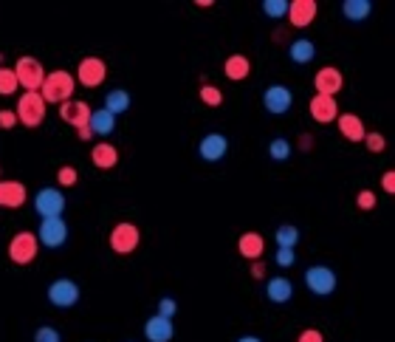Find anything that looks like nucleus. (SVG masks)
<instances>
[{"mask_svg": "<svg viewBox=\"0 0 395 342\" xmlns=\"http://www.w3.org/2000/svg\"><path fill=\"white\" fill-rule=\"evenodd\" d=\"M34 342H62V337H60V331H57V328H51V326H42V328H37V331H34Z\"/></svg>", "mask_w": 395, "mask_h": 342, "instance_id": "72a5a7b5", "label": "nucleus"}, {"mask_svg": "<svg viewBox=\"0 0 395 342\" xmlns=\"http://www.w3.org/2000/svg\"><path fill=\"white\" fill-rule=\"evenodd\" d=\"M238 249H240V255H243L246 260H257V258L263 255V249H266V241H263V235H257V232H246V235L238 241Z\"/></svg>", "mask_w": 395, "mask_h": 342, "instance_id": "5701e85b", "label": "nucleus"}, {"mask_svg": "<svg viewBox=\"0 0 395 342\" xmlns=\"http://www.w3.org/2000/svg\"><path fill=\"white\" fill-rule=\"evenodd\" d=\"M105 74H107V68H105V62L99 57H85L79 62V68H77V80L85 88H99L105 82Z\"/></svg>", "mask_w": 395, "mask_h": 342, "instance_id": "9b49d317", "label": "nucleus"}, {"mask_svg": "<svg viewBox=\"0 0 395 342\" xmlns=\"http://www.w3.org/2000/svg\"><path fill=\"white\" fill-rule=\"evenodd\" d=\"M49 303L54 308H74L79 303V286L68 278H60L49 286Z\"/></svg>", "mask_w": 395, "mask_h": 342, "instance_id": "6e6552de", "label": "nucleus"}, {"mask_svg": "<svg viewBox=\"0 0 395 342\" xmlns=\"http://www.w3.org/2000/svg\"><path fill=\"white\" fill-rule=\"evenodd\" d=\"M266 297L274 303V306H283L294 297V283L288 278H271L266 283Z\"/></svg>", "mask_w": 395, "mask_h": 342, "instance_id": "aec40b11", "label": "nucleus"}, {"mask_svg": "<svg viewBox=\"0 0 395 342\" xmlns=\"http://www.w3.org/2000/svg\"><path fill=\"white\" fill-rule=\"evenodd\" d=\"M34 238L45 249H60L68 241V223L62 218H45V221H40V230Z\"/></svg>", "mask_w": 395, "mask_h": 342, "instance_id": "0eeeda50", "label": "nucleus"}, {"mask_svg": "<svg viewBox=\"0 0 395 342\" xmlns=\"http://www.w3.org/2000/svg\"><path fill=\"white\" fill-rule=\"evenodd\" d=\"M381 184H384V193H395V173H392V170H390V173H384Z\"/></svg>", "mask_w": 395, "mask_h": 342, "instance_id": "a19ab883", "label": "nucleus"}, {"mask_svg": "<svg viewBox=\"0 0 395 342\" xmlns=\"http://www.w3.org/2000/svg\"><path fill=\"white\" fill-rule=\"evenodd\" d=\"M263 105H266L268 113H288L291 105H294L291 88H285V85H271V88H266Z\"/></svg>", "mask_w": 395, "mask_h": 342, "instance_id": "ddd939ff", "label": "nucleus"}, {"mask_svg": "<svg viewBox=\"0 0 395 342\" xmlns=\"http://www.w3.org/2000/svg\"><path fill=\"white\" fill-rule=\"evenodd\" d=\"M107 113H113V117H119V113H125V110H130V94L127 90H122V88H116V90H110V94L105 97V105H102Z\"/></svg>", "mask_w": 395, "mask_h": 342, "instance_id": "a878e982", "label": "nucleus"}, {"mask_svg": "<svg viewBox=\"0 0 395 342\" xmlns=\"http://www.w3.org/2000/svg\"><path fill=\"white\" fill-rule=\"evenodd\" d=\"M74 85H77V80L68 71H51V74H45V80L40 85V97H42L45 105L49 102L62 105V102H68L74 97Z\"/></svg>", "mask_w": 395, "mask_h": 342, "instance_id": "f257e3e1", "label": "nucleus"}, {"mask_svg": "<svg viewBox=\"0 0 395 342\" xmlns=\"http://www.w3.org/2000/svg\"><path fill=\"white\" fill-rule=\"evenodd\" d=\"M288 57H291L296 65H305V62H311V60L316 57V45H314L311 40H305V37H299V40H294V42L288 45Z\"/></svg>", "mask_w": 395, "mask_h": 342, "instance_id": "b1692460", "label": "nucleus"}, {"mask_svg": "<svg viewBox=\"0 0 395 342\" xmlns=\"http://www.w3.org/2000/svg\"><path fill=\"white\" fill-rule=\"evenodd\" d=\"M14 117L26 127H40L42 125V119H45V102L40 97V90H26V94L17 99Z\"/></svg>", "mask_w": 395, "mask_h": 342, "instance_id": "f03ea898", "label": "nucleus"}, {"mask_svg": "<svg viewBox=\"0 0 395 342\" xmlns=\"http://www.w3.org/2000/svg\"><path fill=\"white\" fill-rule=\"evenodd\" d=\"M359 207H361V210H373V207H376V195L364 190V193L359 195Z\"/></svg>", "mask_w": 395, "mask_h": 342, "instance_id": "58836bf2", "label": "nucleus"}, {"mask_svg": "<svg viewBox=\"0 0 395 342\" xmlns=\"http://www.w3.org/2000/svg\"><path fill=\"white\" fill-rule=\"evenodd\" d=\"M90 162H94L99 170H113L119 164V150L107 142H99V145H94V150H90Z\"/></svg>", "mask_w": 395, "mask_h": 342, "instance_id": "412c9836", "label": "nucleus"}, {"mask_svg": "<svg viewBox=\"0 0 395 342\" xmlns=\"http://www.w3.org/2000/svg\"><path fill=\"white\" fill-rule=\"evenodd\" d=\"M336 271L333 269H328V266H311L308 271H305V286L314 291V294H319V297H328V294H333L336 291Z\"/></svg>", "mask_w": 395, "mask_h": 342, "instance_id": "423d86ee", "label": "nucleus"}, {"mask_svg": "<svg viewBox=\"0 0 395 342\" xmlns=\"http://www.w3.org/2000/svg\"><path fill=\"white\" fill-rule=\"evenodd\" d=\"M34 212L45 221V218H62L65 212V195L57 187H45L34 195Z\"/></svg>", "mask_w": 395, "mask_h": 342, "instance_id": "20e7f679", "label": "nucleus"}, {"mask_svg": "<svg viewBox=\"0 0 395 342\" xmlns=\"http://www.w3.org/2000/svg\"><path fill=\"white\" fill-rule=\"evenodd\" d=\"M17 125V117H14V110H0V127L9 130Z\"/></svg>", "mask_w": 395, "mask_h": 342, "instance_id": "4c0bfd02", "label": "nucleus"}, {"mask_svg": "<svg viewBox=\"0 0 395 342\" xmlns=\"http://www.w3.org/2000/svg\"><path fill=\"white\" fill-rule=\"evenodd\" d=\"M277 266H294L296 263V255H294V249H277Z\"/></svg>", "mask_w": 395, "mask_h": 342, "instance_id": "e433bc0d", "label": "nucleus"}, {"mask_svg": "<svg viewBox=\"0 0 395 342\" xmlns=\"http://www.w3.org/2000/svg\"><path fill=\"white\" fill-rule=\"evenodd\" d=\"M296 342H322V334L319 331H314V328H308V331H302L299 334V339Z\"/></svg>", "mask_w": 395, "mask_h": 342, "instance_id": "ea45409f", "label": "nucleus"}, {"mask_svg": "<svg viewBox=\"0 0 395 342\" xmlns=\"http://www.w3.org/2000/svg\"><path fill=\"white\" fill-rule=\"evenodd\" d=\"M138 241H142V232H138L136 223H127V221L116 223L113 232H110V249H113L116 255H130V252H136Z\"/></svg>", "mask_w": 395, "mask_h": 342, "instance_id": "39448f33", "label": "nucleus"}, {"mask_svg": "<svg viewBox=\"0 0 395 342\" xmlns=\"http://www.w3.org/2000/svg\"><path fill=\"white\" fill-rule=\"evenodd\" d=\"M314 17H316V3H314V0H294V3H288V20L294 23L296 29L311 26Z\"/></svg>", "mask_w": 395, "mask_h": 342, "instance_id": "a211bd4d", "label": "nucleus"}, {"mask_svg": "<svg viewBox=\"0 0 395 342\" xmlns=\"http://www.w3.org/2000/svg\"><path fill=\"white\" fill-rule=\"evenodd\" d=\"M342 85H344V77H342L339 68H333V65L319 68L316 77H314V88H316L319 97H333V99H336V94L342 90Z\"/></svg>", "mask_w": 395, "mask_h": 342, "instance_id": "9d476101", "label": "nucleus"}, {"mask_svg": "<svg viewBox=\"0 0 395 342\" xmlns=\"http://www.w3.org/2000/svg\"><path fill=\"white\" fill-rule=\"evenodd\" d=\"M238 342H263V339H260V337H251V334H249V337H240Z\"/></svg>", "mask_w": 395, "mask_h": 342, "instance_id": "c03bdc74", "label": "nucleus"}, {"mask_svg": "<svg viewBox=\"0 0 395 342\" xmlns=\"http://www.w3.org/2000/svg\"><path fill=\"white\" fill-rule=\"evenodd\" d=\"M274 238H277V243H280V249H294L299 243V230H296V226H291V223H283Z\"/></svg>", "mask_w": 395, "mask_h": 342, "instance_id": "cd10ccee", "label": "nucleus"}, {"mask_svg": "<svg viewBox=\"0 0 395 342\" xmlns=\"http://www.w3.org/2000/svg\"><path fill=\"white\" fill-rule=\"evenodd\" d=\"M311 117L319 122V125H328L333 119H339V105L333 97H314L311 99Z\"/></svg>", "mask_w": 395, "mask_h": 342, "instance_id": "dca6fc26", "label": "nucleus"}, {"mask_svg": "<svg viewBox=\"0 0 395 342\" xmlns=\"http://www.w3.org/2000/svg\"><path fill=\"white\" fill-rule=\"evenodd\" d=\"M88 127H90V133H97V136H110V133L116 130V117H113V113H107L105 108L90 110Z\"/></svg>", "mask_w": 395, "mask_h": 342, "instance_id": "4be33fe9", "label": "nucleus"}, {"mask_svg": "<svg viewBox=\"0 0 395 342\" xmlns=\"http://www.w3.org/2000/svg\"><path fill=\"white\" fill-rule=\"evenodd\" d=\"M57 181L62 187H71V184H77V170L74 167H62L60 173H57Z\"/></svg>", "mask_w": 395, "mask_h": 342, "instance_id": "c9c22d12", "label": "nucleus"}, {"mask_svg": "<svg viewBox=\"0 0 395 342\" xmlns=\"http://www.w3.org/2000/svg\"><path fill=\"white\" fill-rule=\"evenodd\" d=\"M14 77H17V85H23L26 90H37L45 80V68L37 57H20L17 65L12 68Z\"/></svg>", "mask_w": 395, "mask_h": 342, "instance_id": "7ed1b4c3", "label": "nucleus"}, {"mask_svg": "<svg viewBox=\"0 0 395 342\" xmlns=\"http://www.w3.org/2000/svg\"><path fill=\"white\" fill-rule=\"evenodd\" d=\"M251 275H254V278H263V266L254 263V266H251Z\"/></svg>", "mask_w": 395, "mask_h": 342, "instance_id": "37998d69", "label": "nucleus"}, {"mask_svg": "<svg viewBox=\"0 0 395 342\" xmlns=\"http://www.w3.org/2000/svg\"><path fill=\"white\" fill-rule=\"evenodd\" d=\"M37 238H34V232H17L14 238H12V243H9V258H12V263H17V266H26V263H31L34 258H37Z\"/></svg>", "mask_w": 395, "mask_h": 342, "instance_id": "1a4fd4ad", "label": "nucleus"}, {"mask_svg": "<svg viewBox=\"0 0 395 342\" xmlns=\"http://www.w3.org/2000/svg\"><path fill=\"white\" fill-rule=\"evenodd\" d=\"M263 12H266L268 17H285V14H288V0H266Z\"/></svg>", "mask_w": 395, "mask_h": 342, "instance_id": "7c9ffc66", "label": "nucleus"}, {"mask_svg": "<svg viewBox=\"0 0 395 342\" xmlns=\"http://www.w3.org/2000/svg\"><path fill=\"white\" fill-rule=\"evenodd\" d=\"M336 122H339V133L347 142H364L367 130H364V122L356 117V113H339Z\"/></svg>", "mask_w": 395, "mask_h": 342, "instance_id": "6ab92c4d", "label": "nucleus"}, {"mask_svg": "<svg viewBox=\"0 0 395 342\" xmlns=\"http://www.w3.org/2000/svg\"><path fill=\"white\" fill-rule=\"evenodd\" d=\"M77 136H79L82 142H88V139H90V136H94V133H90V127H79V130H77Z\"/></svg>", "mask_w": 395, "mask_h": 342, "instance_id": "79ce46f5", "label": "nucleus"}, {"mask_svg": "<svg viewBox=\"0 0 395 342\" xmlns=\"http://www.w3.org/2000/svg\"><path fill=\"white\" fill-rule=\"evenodd\" d=\"M370 12H373L370 0H344L342 3V14L347 20H364V17H370Z\"/></svg>", "mask_w": 395, "mask_h": 342, "instance_id": "bb28decb", "label": "nucleus"}, {"mask_svg": "<svg viewBox=\"0 0 395 342\" xmlns=\"http://www.w3.org/2000/svg\"><path fill=\"white\" fill-rule=\"evenodd\" d=\"M364 142H367V150H370V153H381V150L387 147V142H384L381 133H367Z\"/></svg>", "mask_w": 395, "mask_h": 342, "instance_id": "f704fd0d", "label": "nucleus"}, {"mask_svg": "<svg viewBox=\"0 0 395 342\" xmlns=\"http://www.w3.org/2000/svg\"><path fill=\"white\" fill-rule=\"evenodd\" d=\"M223 71H226V77H229V80L240 82V80H246V77H249V71H251V62H249L243 54H231V57L226 60V65H223Z\"/></svg>", "mask_w": 395, "mask_h": 342, "instance_id": "393cba45", "label": "nucleus"}, {"mask_svg": "<svg viewBox=\"0 0 395 342\" xmlns=\"http://www.w3.org/2000/svg\"><path fill=\"white\" fill-rule=\"evenodd\" d=\"M60 119H65L68 125H74L77 130L88 127V122H90V105L82 102V99H68V102L60 105Z\"/></svg>", "mask_w": 395, "mask_h": 342, "instance_id": "4468645a", "label": "nucleus"}, {"mask_svg": "<svg viewBox=\"0 0 395 342\" xmlns=\"http://www.w3.org/2000/svg\"><path fill=\"white\" fill-rule=\"evenodd\" d=\"M26 198H29L26 184H20V181H0V207L17 210L26 204Z\"/></svg>", "mask_w": 395, "mask_h": 342, "instance_id": "2eb2a0df", "label": "nucleus"}, {"mask_svg": "<svg viewBox=\"0 0 395 342\" xmlns=\"http://www.w3.org/2000/svg\"><path fill=\"white\" fill-rule=\"evenodd\" d=\"M144 337L150 342H170L175 337V326H173V320H164V317L155 314L144 323Z\"/></svg>", "mask_w": 395, "mask_h": 342, "instance_id": "f3484780", "label": "nucleus"}, {"mask_svg": "<svg viewBox=\"0 0 395 342\" xmlns=\"http://www.w3.org/2000/svg\"><path fill=\"white\" fill-rule=\"evenodd\" d=\"M268 156L274 158V162H288V156H291V142L288 139H274L268 145Z\"/></svg>", "mask_w": 395, "mask_h": 342, "instance_id": "c85d7f7f", "label": "nucleus"}, {"mask_svg": "<svg viewBox=\"0 0 395 342\" xmlns=\"http://www.w3.org/2000/svg\"><path fill=\"white\" fill-rule=\"evenodd\" d=\"M226 153H229V139L223 133H206L198 142V156L203 162H220Z\"/></svg>", "mask_w": 395, "mask_h": 342, "instance_id": "f8f14e48", "label": "nucleus"}, {"mask_svg": "<svg viewBox=\"0 0 395 342\" xmlns=\"http://www.w3.org/2000/svg\"><path fill=\"white\" fill-rule=\"evenodd\" d=\"M178 314V303L173 297H161L158 300V317H164V320H173V317Z\"/></svg>", "mask_w": 395, "mask_h": 342, "instance_id": "473e14b6", "label": "nucleus"}, {"mask_svg": "<svg viewBox=\"0 0 395 342\" xmlns=\"http://www.w3.org/2000/svg\"><path fill=\"white\" fill-rule=\"evenodd\" d=\"M14 90H17V77H14V71H12V68H0V94L12 97Z\"/></svg>", "mask_w": 395, "mask_h": 342, "instance_id": "c756f323", "label": "nucleus"}, {"mask_svg": "<svg viewBox=\"0 0 395 342\" xmlns=\"http://www.w3.org/2000/svg\"><path fill=\"white\" fill-rule=\"evenodd\" d=\"M201 99H203L209 108H218V105L223 102V94H220L215 85H203V88H201Z\"/></svg>", "mask_w": 395, "mask_h": 342, "instance_id": "2f4dec72", "label": "nucleus"}]
</instances>
